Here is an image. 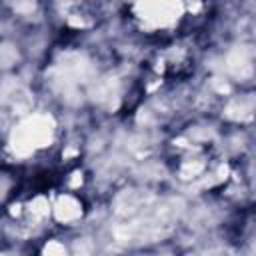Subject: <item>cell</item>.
<instances>
[{
	"mask_svg": "<svg viewBox=\"0 0 256 256\" xmlns=\"http://www.w3.org/2000/svg\"><path fill=\"white\" fill-rule=\"evenodd\" d=\"M44 252H46V254H62V252H64V248H62V246H58L56 242H52V244H48V246L44 248Z\"/></svg>",
	"mask_w": 256,
	"mask_h": 256,
	"instance_id": "obj_6",
	"label": "cell"
},
{
	"mask_svg": "<svg viewBox=\"0 0 256 256\" xmlns=\"http://www.w3.org/2000/svg\"><path fill=\"white\" fill-rule=\"evenodd\" d=\"M52 120L48 116H32L22 122L12 134V148L16 154H30L52 140Z\"/></svg>",
	"mask_w": 256,
	"mask_h": 256,
	"instance_id": "obj_1",
	"label": "cell"
},
{
	"mask_svg": "<svg viewBox=\"0 0 256 256\" xmlns=\"http://www.w3.org/2000/svg\"><path fill=\"white\" fill-rule=\"evenodd\" d=\"M228 70L234 74V76H248L252 72V64H250V58H248V52L246 50H234L230 56H228Z\"/></svg>",
	"mask_w": 256,
	"mask_h": 256,
	"instance_id": "obj_3",
	"label": "cell"
},
{
	"mask_svg": "<svg viewBox=\"0 0 256 256\" xmlns=\"http://www.w3.org/2000/svg\"><path fill=\"white\" fill-rule=\"evenodd\" d=\"M54 212H56V218H58V220L70 222V220H74V218H78V216H80L82 208H80V204H78L74 198L64 196V198H60V200L56 202Z\"/></svg>",
	"mask_w": 256,
	"mask_h": 256,
	"instance_id": "obj_4",
	"label": "cell"
},
{
	"mask_svg": "<svg viewBox=\"0 0 256 256\" xmlns=\"http://www.w3.org/2000/svg\"><path fill=\"white\" fill-rule=\"evenodd\" d=\"M32 212H36V214H46L48 212V204L44 202V198H36L34 200V204H32Z\"/></svg>",
	"mask_w": 256,
	"mask_h": 256,
	"instance_id": "obj_5",
	"label": "cell"
},
{
	"mask_svg": "<svg viewBox=\"0 0 256 256\" xmlns=\"http://www.w3.org/2000/svg\"><path fill=\"white\" fill-rule=\"evenodd\" d=\"M136 12L154 26H168L180 18L182 4L180 0H138Z\"/></svg>",
	"mask_w": 256,
	"mask_h": 256,
	"instance_id": "obj_2",
	"label": "cell"
}]
</instances>
